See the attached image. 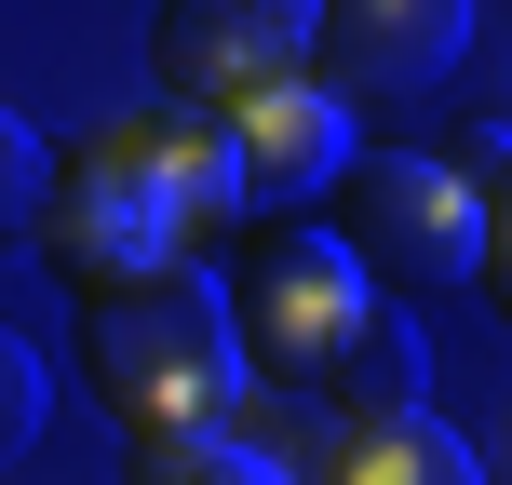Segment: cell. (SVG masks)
<instances>
[{"label": "cell", "mask_w": 512, "mask_h": 485, "mask_svg": "<svg viewBox=\"0 0 512 485\" xmlns=\"http://www.w3.org/2000/svg\"><path fill=\"white\" fill-rule=\"evenodd\" d=\"M364 135H351V108L324 95V81H283V95H256L243 122H230V176H243V216L270 203V216H297V203H324V176L351 162Z\"/></svg>", "instance_id": "52a82bcc"}, {"label": "cell", "mask_w": 512, "mask_h": 485, "mask_svg": "<svg viewBox=\"0 0 512 485\" xmlns=\"http://www.w3.org/2000/svg\"><path fill=\"white\" fill-rule=\"evenodd\" d=\"M135 485H297V472H283V445H243V432H203V445H176V459H149Z\"/></svg>", "instance_id": "30bf717a"}, {"label": "cell", "mask_w": 512, "mask_h": 485, "mask_svg": "<svg viewBox=\"0 0 512 485\" xmlns=\"http://www.w3.org/2000/svg\"><path fill=\"white\" fill-rule=\"evenodd\" d=\"M81 378H95L108 432H122V472L176 459V445L230 432V297H216L203 256H162V270L108 283V297H81Z\"/></svg>", "instance_id": "6da1fadb"}, {"label": "cell", "mask_w": 512, "mask_h": 485, "mask_svg": "<svg viewBox=\"0 0 512 485\" xmlns=\"http://www.w3.org/2000/svg\"><path fill=\"white\" fill-rule=\"evenodd\" d=\"M310 230L378 297H445V283L499 297V203H472L459 162H432V149H351L310 203Z\"/></svg>", "instance_id": "7a4b0ae2"}, {"label": "cell", "mask_w": 512, "mask_h": 485, "mask_svg": "<svg viewBox=\"0 0 512 485\" xmlns=\"http://www.w3.org/2000/svg\"><path fill=\"white\" fill-rule=\"evenodd\" d=\"M283 472L297 485H486L472 472V445L445 432V418H364V432H310V445H283Z\"/></svg>", "instance_id": "9c48e42d"}, {"label": "cell", "mask_w": 512, "mask_h": 485, "mask_svg": "<svg viewBox=\"0 0 512 485\" xmlns=\"http://www.w3.org/2000/svg\"><path fill=\"white\" fill-rule=\"evenodd\" d=\"M27 432H41V364L0 337V459H27Z\"/></svg>", "instance_id": "7c38bea8"}, {"label": "cell", "mask_w": 512, "mask_h": 485, "mask_svg": "<svg viewBox=\"0 0 512 485\" xmlns=\"http://www.w3.org/2000/svg\"><path fill=\"white\" fill-rule=\"evenodd\" d=\"M472 54V0H310V81L351 108V135L405 122Z\"/></svg>", "instance_id": "5b68a950"}, {"label": "cell", "mask_w": 512, "mask_h": 485, "mask_svg": "<svg viewBox=\"0 0 512 485\" xmlns=\"http://www.w3.org/2000/svg\"><path fill=\"white\" fill-rule=\"evenodd\" d=\"M27 243H41V270L68 283V297H108V283H135V270L176 256L162 189H149V162H135V108L81 122V149L41 162V216H27Z\"/></svg>", "instance_id": "3957f363"}, {"label": "cell", "mask_w": 512, "mask_h": 485, "mask_svg": "<svg viewBox=\"0 0 512 485\" xmlns=\"http://www.w3.org/2000/svg\"><path fill=\"white\" fill-rule=\"evenodd\" d=\"M27 216H41V135L0 108V243H27Z\"/></svg>", "instance_id": "8fae6325"}, {"label": "cell", "mask_w": 512, "mask_h": 485, "mask_svg": "<svg viewBox=\"0 0 512 485\" xmlns=\"http://www.w3.org/2000/svg\"><path fill=\"white\" fill-rule=\"evenodd\" d=\"M149 81H162V108H189V122H243L256 95L310 81V0H162Z\"/></svg>", "instance_id": "8992f818"}, {"label": "cell", "mask_w": 512, "mask_h": 485, "mask_svg": "<svg viewBox=\"0 0 512 485\" xmlns=\"http://www.w3.org/2000/svg\"><path fill=\"white\" fill-rule=\"evenodd\" d=\"M378 310H391V297H378L324 230H270V243L230 256V351H243L270 391H310Z\"/></svg>", "instance_id": "277c9868"}, {"label": "cell", "mask_w": 512, "mask_h": 485, "mask_svg": "<svg viewBox=\"0 0 512 485\" xmlns=\"http://www.w3.org/2000/svg\"><path fill=\"white\" fill-rule=\"evenodd\" d=\"M135 162L162 189V230L176 256L243 243V176H230V122H189V108H135Z\"/></svg>", "instance_id": "ba28073f"}]
</instances>
